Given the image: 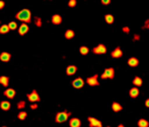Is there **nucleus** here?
<instances>
[{
	"label": "nucleus",
	"instance_id": "2eb2a0df",
	"mask_svg": "<svg viewBox=\"0 0 149 127\" xmlns=\"http://www.w3.org/2000/svg\"><path fill=\"white\" fill-rule=\"evenodd\" d=\"M0 108L3 110V111H8V110L10 108V103L7 101V100H2V101L0 103Z\"/></svg>",
	"mask_w": 149,
	"mask_h": 127
},
{
	"label": "nucleus",
	"instance_id": "7c9ffc66",
	"mask_svg": "<svg viewBox=\"0 0 149 127\" xmlns=\"http://www.w3.org/2000/svg\"><path fill=\"white\" fill-rule=\"evenodd\" d=\"M76 5H77V0H69V2H68L69 7H74Z\"/></svg>",
	"mask_w": 149,
	"mask_h": 127
},
{
	"label": "nucleus",
	"instance_id": "a878e982",
	"mask_svg": "<svg viewBox=\"0 0 149 127\" xmlns=\"http://www.w3.org/2000/svg\"><path fill=\"white\" fill-rule=\"evenodd\" d=\"M105 20H106L107 23H112V22L114 21V17H113V15H111V14H106V15H105Z\"/></svg>",
	"mask_w": 149,
	"mask_h": 127
},
{
	"label": "nucleus",
	"instance_id": "ddd939ff",
	"mask_svg": "<svg viewBox=\"0 0 149 127\" xmlns=\"http://www.w3.org/2000/svg\"><path fill=\"white\" fill-rule=\"evenodd\" d=\"M10 57H12V55L7 51H3L0 54V61H2V62H8L10 59Z\"/></svg>",
	"mask_w": 149,
	"mask_h": 127
},
{
	"label": "nucleus",
	"instance_id": "6e6552de",
	"mask_svg": "<svg viewBox=\"0 0 149 127\" xmlns=\"http://www.w3.org/2000/svg\"><path fill=\"white\" fill-rule=\"evenodd\" d=\"M28 30H29L28 23H22V24H20V26H19V34H20L21 36H23L24 34H27V33H28Z\"/></svg>",
	"mask_w": 149,
	"mask_h": 127
},
{
	"label": "nucleus",
	"instance_id": "9b49d317",
	"mask_svg": "<svg viewBox=\"0 0 149 127\" xmlns=\"http://www.w3.org/2000/svg\"><path fill=\"white\" fill-rule=\"evenodd\" d=\"M80 125H81V122H80V120L78 118H71L70 121H69V126L70 127H80Z\"/></svg>",
	"mask_w": 149,
	"mask_h": 127
},
{
	"label": "nucleus",
	"instance_id": "6ab92c4d",
	"mask_svg": "<svg viewBox=\"0 0 149 127\" xmlns=\"http://www.w3.org/2000/svg\"><path fill=\"white\" fill-rule=\"evenodd\" d=\"M9 30L10 29H9L8 24H1L0 26V34H7Z\"/></svg>",
	"mask_w": 149,
	"mask_h": 127
},
{
	"label": "nucleus",
	"instance_id": "2f4dec72",
	"mask_svg": "<svg viewBox=\"0 0 149 127\" xmlns=\"http://www.w3.org/2000/svg\"><path fill=\"white\" fill-rule=\"evenodd\" d=\"M30 108H31V110H36V108H37V103H31Z\"/></svg>",
	"mask_w": 149,
	"mask_h": 127
},
{
	"label": "nucleus",
	"instance_id": "58836bf2",
	"mask_svg": "<svg viewBox=\"0 0 149 127\" xmlns=\"http://www.w3.org/2000/svg\"><path fill=\"white\" fill-rule=\"evenodd\" d=\"M107 127H109V126H107Z\"/></svg>",
	"mask_w": 149,
	"mask_h": 127
},
{
	"label": "nucleus",
	"instance_id": "72a5a7b5",
	"mask_svg": "<svg viewBox=\"0 0 149 127\" xmlns=\"http://www.w3.org/2000/svg\"><path fill=\"white\" fill-rule=\"evenodd\" d=\"M101 2H102L104 5H108V3L111 2V0H101Z\"/></svg>",
	"mask_w": 149,
	"mask_h": 127
},
{
	"label": "nucleus",
	"instance_id": "f3484780",
	"mask_svg": "<svg viewBox=\"0 0 149 127\" xmlns=\"http://www.w3.org/2000/svg\"><path fill=\"white\" fill-rule=\"evenodd\" d=\"M122 56V51L120 48H115L113 51H112V57L114 58H118V57H121Z\"/></svg>",
	"mask_w": 149,
	"mask_h": 127
},
{
	"label": "nucleus",
	"instance_id": "393cba45",
	"mask_svg": "<svg viewBox=\"0 0 149 127\" xmlns=\"http://www.w3.org/2000/svg\"><path fill=\"white\" fill-rule=\"evenodd\" d=\"M17 118H19L20 120H24V119L27 118V112H26V111H20L19 114H17Z\"/></svg>",
	"mask_w": 149,
	"mask_h": 127
},
{
	"label": "nucleus",
	"instance_id": "f257e3e1",
	"mask_svg": "<svg viewBox=\"0 0 149 127\" xmlns=\"http://www.w3.org/2000/svg\"><path fill=\"white\" fill-rule=\"evenodd\" d=\"M15 17H16L17 20L22 21L23 23H29L30 20H31V12H30L29 9H27V8H23V9H21L20 12L16 13Z\"/></svg>",
	"mask_w": 149,
	"mask_h": 127
},
{
	"label": "nucleus",
	"instance_id": "b1692460",
	"mask_svg": "<svg viewBox=\"0 0 149 127\" xmlns=\"http://www.w3.org/2000/svg\"><path fill=\"white\" fill-rule=\"evenodd\" d=\"M79 52H80L81 55H87V54H88V48L85 47V45H81V47L79 48Z\"/></svg>",
	"mask_w": 149,
	"mask_h": 127
},
{
	"label": "nucleus",
	"instance_id": "f03ea898",
	"mask_svg": "<svg viewBox=\"0 0 149 127\" xmlns=\"http://www.w3.org/2000/svg\"><path fill=\"white\" fill-rule=\"evenodd\" d=\"M71 115L70 112H66V111H62V112H58L55 117V121L56 122H64L68 120V118Z\"/></svg>",
	"mask_w": 149,
	"mask_h": 127
},
{
	"label": "nucleus",
	"instance_id": "423d86ee",
	"mask_svg": "<svg viewBox=\"0 0 149 127\" xmlns=\"http://www.w3.org/2000/svg\"><path fill=\"white\" fill-rule=\"evenodd\" d=\"M71 84H72L73 87H76V89H80V87L84 86V79L80 78V77H78V78H76L74 80H72Z\"/></svg>",
	"mask_w": 149,
	"mask_h": 127
},
{
	"label": "nucleus",
	"instance_id": "39448f33",
	"mask_svg": "<svg viewBox=\"0 0 149 127\" xmlns=\"http://www.w3.org/2000/svg\"><path fill=\"white\" fill-rule=\"evenodd\" d=\"M114 77V69L113 68H107L101 75V78H113Z\"/></svg>",
	"mask_w": 149,
	"mask_h": 127
},
{
	"label": "nucleus",
	"instance_id": "20e7f679",
	"mask_svg": "<svg viewBox=\"0 0 149 127\" xmlns=\"http://www.w3.org/2000/svg\"><path fill=\"white\" fill-rule=\"evenodd\" d=\"M87 120H88V125H90V127H102L101 121H99V120H98V119H95V118L88 117V118H87Z\"/></svg>",
	"mask_w": 149,
	"mask_h": 127
},
{
	"label": "nucleus",
	"instance_id": "ea45409f",
	"mask_svg": "<svg viewBox=\"0 0 149 127\" xmlns=\"http://www.w3.org/2000/svg\"><path fill=\"white\" fill-rule=\"evenodd\" d=\"M0 24H1V23H0Z\"/></svg>",
	"mask_w": 149,
	"mask_h": 127
},
{
	"label": "nucleus",
	"instance_id": "e433bc0d",
	"mask_svg": "<svg viewBox=\"0 0 149 127\" xmlns=\"http://www.w3.org/2000/svg\"><path fill=\"white\" fill-rule=\"evenodd\" d=\"M118 127H125V126H123V125H119Z\"/></svg>",
	"mask_w": 149,
	"mask_h": 127
},
{
	"label": "nucleus",
	"instance_id": "bb28decb",
	"mask_svg": "<svg viewBox=\"0 0 149 127\" xmlns=\"http://www.w3.org/2000/svg\"><path fill=\"white\" fill-rule=\"evenodd\" d=\"M8 27H9V29H10V30H14V29H16V28H17V23H16L15 21H10V22L8 23Z\"/></svg>",
	"mask_w": 149,
	"mask_h": 127
},
{
	"label": "nucleus",
	"instance_id": "0eeeda50",
	"mask_svg": "<svg viewBox=\"0 0 149 127\" xmlns=\"http://www.w3.org/2000/svg\"><path fill=\"white\" fill-rule=\"evenodd\" d=\"M86 83L91 86H95V85H99V82H98V75H94L92 77H88L86 79Z\"/></svg>",
	"mask_w": 149,
	"mask_h": 127
},
{
	"label": "nucleus",
	"instance_id": "c756f323",
	"mask_svg": "<svg viewBox=\"0 0 149 127\" xmlns=\"http://www.w3.org/2000/svg\"><path fill=\"white\" fill-rule=\"evenodd\" d=\"M24 106H26V101H24V100L19 101V103H17V105H16V107H17V108H20V110H21V108H24Z\"/></svg>",
	"mask_w": 149,
	"mask_h": 127
},
{
	"label": "nucleus",
	"instance_id": "4468645a",
	"mask_svg": "<svg viewBox=\"0 0 149 127\" xmlns=\"http://www.w3.org/2000/svg\"><path fill=\"white\" fill-rule=\"evenodd\" d=\"M65 71H66V75H69V76L74 75V73L77 72V66H76V65H69Z\"/></svg>",
	"mask_w": 149,
	"mask_h": 127
},
{
	"label": "nucleus",
	"instance_id": "4c0bfd02",
	"mask_svg": "<svg viewBox=\"0 0 149 127\" xmlns=\"http://www.w3.org/2000/svg\"><path fill=\"white\" fill-rule=\"evenodd\" d=\"M1 127H7V126H1Z\"/></svg>",
	"mask_w": 149,
	"mask_h": 127
},
{
	"label": "nucleus",
	"instance_id": "f8f14e48",
	"mask_svg": "<svg viewBox=\"0 0 149 127\" xmlns=\"http://www.w3.org/2000/svg\"><path fill=\"white\" fill-rule=\"evenodd\" d=\"M51 22H52V24H61V22H62V16H61L59 14H54V15L51 16Z\"/></svg>",
	"mask_w": 149,
	"mask_h": 127
},
{
	"label": "nucleus",
	"instance_id": "c85d7f7f",
	"mask_svg": "<svg viewBox=\"0 0 149 127\" xmlns=\"http://www.w3.org/2000/svg\"><path fill=\"white\" fill-rule=\"evenodd\" d=\"M133 83H134V85L140 86V85L142 84V80H141V78H140V77H135V78H134V80H133Z\"/></svg>",
	"mask_w": 149,
	"mask_h": 127
},
{
	"label": "nucleus",
	"instance_id": "9d476101",
	"mask_svg": "<svg viewBox=\"0 0 149 127\" xmlns=\"http://www.w3.org/2000/svg\"><path fill=\"white\" fill-rule=\"evenodd\" d=\"M3 94H5V97H7V98L12 99V98H14V97H15V90H14V89H12V87H8V89H6V90L3 91Z\"/></svg>",
	"mask_w": 149,
	"mask_h": 127
},
{
	"label": "nucleus",
	"instance_id": "c9c22d12",
	"mask_svg": "<svg viewBox=\"0 0 149 127\" xmlns=\"http://www.w3.org/2000/svg\"><path fill=\"white\" fill-rule=\"evenodd\" d=\"M146 106L149 107V99H147V101H146Z\"/></svg>",
	"mask_w": 149,
	"mask_h": 127
},
{
	"label": "nucleus",
	"instance_id": "7ed1b4c3",
	"mask_svg": "<svg viewBox=\"0 0 149 127\" xmlns=\"http://www.w3.org/2000/svg\"><path fill=\"white\" fill-rule=\"evenodd\" d=\"M27 98H28V100L31 101V103H38V101L41 100V99H40V96H38V93H37L36 90H33L30 93H27Z\"/></svg>",
	"mask_w": 149,
	"mask_h": 127
},
{
	"label": "nucleus",
	"instance_id": "dca6fc26",
	"mask_svg": "<svg viewBox=\"0 0 149 127\" xmlns=\"http://www.w3.org/2000/svg\"><path fill=\"white\" fill-rule=\"evenodd\" d=\"M73 36H74V31H73L72 29H66V30H65L64 37H65L66 40H70V38H72Z\"/></svg>",
	"mask_w": 149,
	"mask_h": 127
},
{
	"label": "nucleus",
	"instance_id": "473e14b6",
	"mask_svg": "<svg viewBox=\"0 0 149 127\" xmlns=\"http://www.w3.org/2000/svg\"><path fill=\"white\" fill-rule=\"evenodd\" d=\"M5 7V1L3 0H0V9H2Z\"/></svg>",
	"mask_w": 149,
	"mask_h": 127
},
{
	"label": "nucleus",
	"instance_id": "a211bd4d",
	"mask_svg": "<svg viewBox=\"0 0 149 127\" xmlns=\"http://www.w3.org/2000/svg\"><path fill=\"white\" fill-rule=\"evenodd\" d=\"M8 83H9V78L7 76H0V84L2 86H8Z\"/></svg>",
	"mask_w": 149,
	"mask_h": 127
},
{
	"label": "nucleus",
	"instance_id": "4be33fe9",
	"mask_svg": "<svg viewBox=\"0 0 149 127\" xmlns=\"http://www.w3.org/2000/svg\"><path fill=\"white\" fill-rule=\"evenodd\" d=\"M129 94H130V97L135 98V97H137V96H139V90H137L136 87H133V89H130Z\"/></svg>",
	"mask_w": 149,
	"mask_h": 127
},
{
	"label": "nucleus",
	"instance_id": "412c9836",
	"mask_svg": "<svg viewBox=\"0 0 149 127\" xmlns=\"http://www.w3.org/2000/svg\"><path fill=\"white\" fill-rule=\"evenodd\" d=\"M128 64H129L130 66H136V65L139 64V61H137V58L132 57V58H129V59H128Z\"/></svg>",
	"mask_w": 149,
	"mask_h": 127
},
{
	"label": "nucleus",
	"instance_id": "1a4fd4ad",
	"mask_svg": "<svg viewBox=\"0 0 149 127\" xmlns=\"http://www.w3.org/2000/svg\"><path fill=\"white\" fill-rule=\"evenodd\" d=\"M93 52L94 54H105L106 52V47L104 44H98L97 47L93 48Z\"/></svg>",
	"mask_w": 149,
	"mask_h": 127
},
{
	"label": "nucleus",
	"instance_id": "cd10ccee",
	"mask_svg": "<svg viewBox=\"0 0 149 127\" xmlns=\"http://www.w3.org/2000/svg\"><path fill=\"white\" fill-rule=\"evenodd\" d=\"M34 22H35V24H36L37 27H41V26H42V19L38 17V16L34 17Z\"/></svg>",
	"mask_w": 149,
	"mask_h": 127
},
{
	"label": "nucleus",
	"instance_id": "5701e85b",
	"mask_svg": "<svg viewBox=\"0 0 149 127\" xmlns=\"http://www.w3.org/2000/svg\"><path fill=\"white\" fill-rule=\"evenodd\" d=\"M137 125H139V127H148L149 126V122L147 120H144V119H141V120H139Z\"/></svg>",
	"mask_w": 149,
	"mask_h": 127
},
{
	"label": "nucleus",
	"instance_id": "f704fd0d",
	"mask_svg": "<svg viewBox=\"0 0 149 127\" xmlns=\"http://www.w3.org/2000/svg\"><path fill=\"white\" fill-rule=\"evenodd\" d=\"M123 31H126V33H128V31H129V28H127V27H125V28H123Z\"/></svg>",
	"mask_w": 149,
	"mask_h": 127
},
{
	"label": "nucleus",
	"instance_id": "aec40b11",
	"mask_svg": "<svg viewBox=\"0 0 149 127\" xmlns=\"http://www.w3.org/2000/svg\"><path fill=\"white\" fill-rule=\"evenodd\" d=\"M112 110H113L114 112H119V111L122 110V106H121L119 103H113V104H112Z\"/></svg>",
	"mask_w": 149,
	"mask_h": 127
}]
</instances>
